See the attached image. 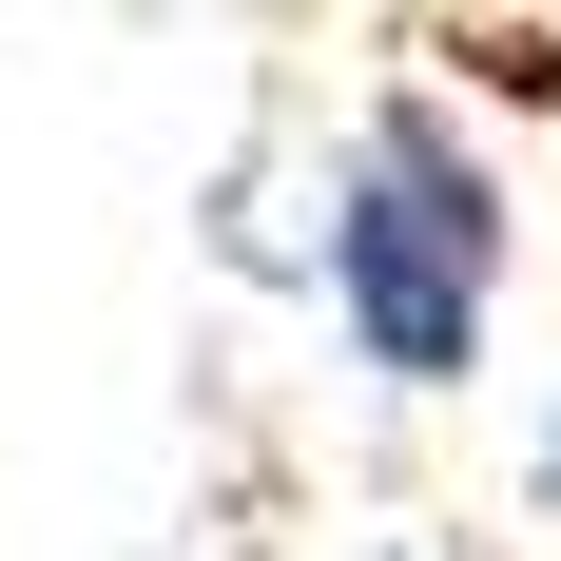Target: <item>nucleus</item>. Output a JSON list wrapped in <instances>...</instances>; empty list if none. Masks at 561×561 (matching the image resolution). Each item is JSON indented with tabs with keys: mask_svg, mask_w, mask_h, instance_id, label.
<instances>
[{
	"mask_svg": "<svg viewBox=\"0 0 561 561\" xmlns=\"http://www.w3.org/2000/svg\"><path fill=\"white\" fill-rule=\"evenodd\" d=\"M330 330L368 348V388L446 407L504 330V174L465 156L446 98H368L330 156Z\"/></svg>",
	"mask_w": 561,
	"mask_h": 561,
	"instance_id": "nucleus-1",
	"label": "nucleus"
},
{
	"mask_svg": "<svg viewBox=\"0 0 561 561\" xmlns=\"http://www.w3.org/2000/svg\"><path fill=\"white\" fill-rule=\"evenodd\" d=\"M542 504H561V426H542Z\"/></svg>",
	"mask_w": 561,
	"mask_h": 561,
	"instance_id": "nucleus-2",
	"label": "nucleus"
}]
</instances>
